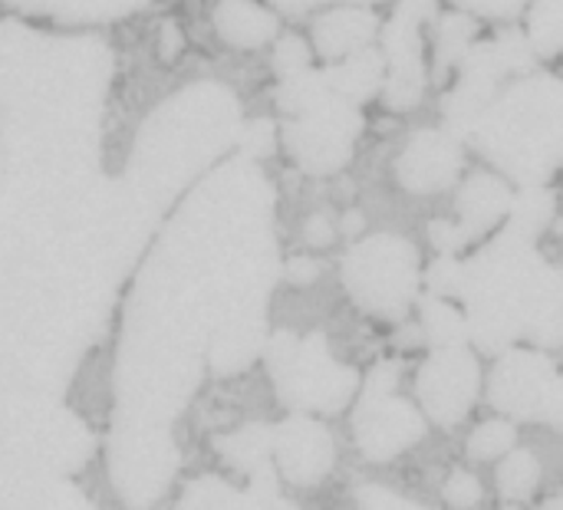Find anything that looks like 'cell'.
<instances>
[{"label": "cell", "instance_id": "6da1fadb", "mask_svg": "<svg viewBox=\"0 0 563 510\" xmlns=\"http://www.w3.org/2000/svg\"><path fill=\"white\" fill-rule=\"evenodd\" d=\"M468 142L521 188L544 185L563 168V76H518L482 112Z\"/></svg>", "mask_w": 563, "mask_h": 510}, {"label": "cell", "instance_id": "7a4b0ae2", "mask_svg": "<svg viewBox=\"0 0 563 510\" xmlns=\"http://www.w3.org/2000/svg\"><path fill=\"white\" fill-rule=\"evenodd\" d=\"M419 280V251L389 231L363 237L343 260V284L353 303L383 320H399L416 303Z\"/></svg>", "mask_w": 563, "mask_h": 510}, {"label": "cell", "instance_id": "3957f363", "mask_svg": "<svg viewBox=\"0 0 563 510\" xmlns=\"http://www.w3.org/2000/svg\"><path fill=\"white\" fill-rule=\"evenodd\" d=\"M271 373L280 386V399L303 415L340 412L356 396V373L330 356L323 336L277 333L267 346Z\"/></svg>", "mask_w": 563, "mask_h": 510}, {"label": "cell", "instance_id": "277c9868", "mask_svg": "<svg viewBox=\"0 0 563 510\" xmlns=\"http://www.w3.org/2000/svg\"><path fill=\"white\" fill-rule=\"evenodd\" d=\"M363 135V112L360 106L327 92L303 112L290 115L284 129V142L290 158L310 175H333L340 171Z\"/></svg>", "mask_w": 563, "mask_h": 510}, {"label": "cell", "instance_id": "5b68a950", "mask_svg": "<svg viewBox=\"0 0 563 510\" xmlns=\"http://www.w3.org/2000/svg\"><path fill=\"white\" fill-rule=\"evenodd\" d=\"M435 20V0H396L389 20L379 30V49L386 56V86L383 99L389 109L402 112L422 102L429 66H426V36L422 26Z\"/></svg>", "mask_w": 563, "mask_h": 510}, {"label": "cell", "instance_id": "8992f818", "mask_svg": "<svg viewBox=\"0 0 563 510\" xmlns=\"http://www.w3.org/2000/svg\"><path fill=\"white\" fill-rule=\"evenodd\" d=\"M416 389H419V402L432 422L459 425L472 412V406L482 392V366L468 346L435 350L426 359V366L419 369Z\"/></svg>", "mask_w": 563, "mask_h": 510}, {"label": "cell", "instance_id": "52a82bcc", "mask_svg": "<svg viewBox=\"0 0 563 510\" xmlns=\"http://www.w3.org/2000/svg\"><path fill=\"white\" fill-rule=\"evenodd\" d=\"M558 379L561 373L544 353L508 350L492 373L488 399L498 412H505V419H548Z\"/></svg>", "mask_w": 563, "mask_h": 510}, {"label": "cell", "instance_id": "ba28073f", "mask_svg": "<svg viewBox=\"0 0 563 510\" xmlns=\"http://www.w3.org/2000/svg\"><path fill=\"white\" fill-rule=\"evenodd\" d=\"M353 435L366 458L389 462L409 452L426 435V419L412 402L399 396L360 399V409L353 415Z\"/></svg>", "mask_w": 563, "mask_h": 510}, {"label": "cell", "instance_id": "9c48e42d", "mask_svg": "<svg viewBox=\"0 0 563 510\" xmlns=\"http://www.w3.org/2000/svg\"><path fill=\"white\" fill-rule=\"evenodd\" d=\"M462 171V138L449 129H422L416 132L396 162V178L412 195H435L452 188Z\"/></svg>", "mask_w": 563, "mask_h": 510}, {"label": "cell", "instance_id": "30bf717a", "mask_svg": "<svg viewBox=\"0 0 563 510\" xmlns=\"http://www.w3.org/2000/svg\"><path fill=\"white\" fill-rule=\"evenodd\" d=\"M336 458L333 435L313 415H290L274 429V462L280 475L294 485H317L330 475Z\"/></svg>", "mask_w": 563, "mask_h": 510}, {"label": "cell", "instance_id": "8fae6325", "mask_svg": "<svg viewBox=\"0 0 563 510\" xmlns=\"http://www.w3.org/2000/svg\"><path fill=\"white\" fill-rule=\"evenodd\" d=\"M379 30H383V23L373 7L340 3L313 20V46L330 66L360 49H369L379 40Z\"/></svg>", "mask_w": 563, "mask_h": 510}, {"label": "cell", "instance_id": "7c38bea8", "mask_svg": "<svg viewBox=\"0 0 563 510\" xmlns=\"http://www.w3.org/2000/svg\"><path fill=\"white\" fill-rule=\"evenodd\" d=\"M511 201H515V188L501 175L475 171L472 178H465V185L459 188V201H455V211H459L455 221L462 234L468 237V244L498 231L511 214Z\"/></svg>", "mask_w": 563, "mask_h": 510}, {"label": "cell", "instance_id": "4fadbf2b", "mask_svg": "<svg viewBox=\"0 0 563 510\" xmlns=\"http://www.w3.org/2000/svg\"><path fill=\"white\" fill-rule=\"evenodd\" d=\"M323 73H327L330 89L340 99H346L353 106H363V102L376 99L383 92V86H386V56H383L379 46H369V49H360V53H353V56H346L340 63L323 66Z\"/></svg>", "mask_w": 563, "mask_h": 510}, {"label": "cell", "instance_id": "5bb4252c", "mask_svg": "<svg viewBox=\"0 0 563 510\" xmlns=\"http://www.w3.org/2000/svg\"><path fill=\"white\" fill-rule=\"evenodd\" d=\"M214 26L231 46H264L277 33V16L257 0H221L214 10Z\"/></svg>", "mask_w": 563, "mask_h": 510}, {"label": "cell", "instance_id": "9a60e30c", "mask_svg": "<svg viewBox=\"0 0 563 510\" xmlns=\"http://www.w3.org/2000/svg\"><path fill=\"white\" fill-rule=\"evenodd\" d=\"M475 43H478V20L472 13H462V10L442 13L435 26V53H432L435 73L445 76L449 69H459Z\"/></svg>", "mask_w": 563, "mask_h": 510}, {"label": "cell", "instance_id": "2e32d148", "mask_svg": "<svg viewBox=\"0 0 563 510\" xmlns=\"http://www.w3.org/2000/svg\"><path fill=\"white\" fill-rule=\"evenodd\" d=\"M554 195L544 185H531V188H518L515 201H511V214H508V231H515L518 237L538 241L541 231H548V224L554 221Z\"/></svg>", "mask_w": 563, "mask_h": 510}, {"label": "cell", "instance_id": "e0dca14e", "mask_svg": "<svg viewBox=\"0 0 563 510\" xmlns=\"http://www.w3.org/2000/svg\"><path fill=\"white\" fill-rule=\"evenodd\" d=\"M422 330L435 350L468 343V317L465 310H459L455 300H445V297H429L422 303Z\"/></svg>", "mask_w": 563, "mask_h": 510}, {"label": "cell", "instance_id": "ac0fdd59", "mask_svg": "<svg viewBox=\"0 0 563 510\" xmlns=\"http://www.w3.org/2000/svg\"><path fill=\"white\" fill-rule=\"evenodd\" d=\"M528 40L538 56H554L563 49V0H531L528 7Z\"/></svg>", "mask_w": 563, "mask_h": 510}, {"label": "cell", "instance_id": "d6986e66", "mask_svg": "<svg viewBox=\"0 0 563 510\" xmlns=\"http://www.w3.org/2000/svg\"><path fill=\"white\" fill-rule=\"evenodd\" d=\"M538 481H541V465H538V458L531 452L515 448L511 455L501 458V465H498V491H501L505 501L518 505V501L531 498Z\"/></svg>", "mask_w": 563, "mask_h": 510}, {"label": "cell", "instance_id": "ffe728a7", "mask_svg": "<svg viewBox=\"0 0 563 510\" xmlns=\"http://www.w3.org/2000/svg\"><path fill=\"white\" fill-rule=\"evenodd\" d=\"M224 455L231 465H238L241 472L254 475L261 468H267L274 462V432L264 425H251L244 432H238L234 439L224 442Z\"/></svg>", "mask_w": 563, "mask_h": 510}, {"label": "cell", "instance_id": "44dd1931", "mask_svg": "<svg viewBox=\"0 0 563 510\" xmlns=\"http://www.w3.org/2000/svg\"><path fill=\"white\" fill-rule=\"evenodd\" d=\"M518 442V429L511 419H488L485 425H478L468 439V455L475 462H495L515 452Z\"/></svg>", "mask_w": 563, "mask_h": 510}, {"label": "cell", "instance_id": "7402d4cb", "mask_svg": "<svg viewBox=\"0 0 563 510\" xmlns=\"http://www.w3.org/2000/svg\"><path fill=\"white\" fill-rule=\"evenodd\" d=\"M426 280H429L432 297L459 300V297H462V287H465V264H462L459 257H445V254H439V260L429 267Z\"/></svg>", "mask_w": 563, "mask_h": 510}, {"label": "cell", "instance_id": "603a6c76", "mask_svg": "<svg viewBox=\"0 0 563 510\" xmlns=\"http://www.w3.org/2000/svg\"><path fill=\"white\" fill-rule=\"evenodd\" d=\"M274 69H277L280 79H290V76H297V73L313 69V53H310L307 40L297 36V33L284 36V40L277 43V49H274Z\"/></svg>", "mask_w": 563, "mask_h": 510}, {"label": "cell", "instance_id": "cb8c5ba5", "mask_svg": "<svg viewBox=\"0 0 563 510\" xmlns=\"http://www.w3.org/2000/svg\"><path fill=\"white\" fill-rule=\"evenodd\" d=\"M442 495H445V501H449L452 508L468 510L482 501V481H478L472 472H452Z\"/></svg>", "mask_w": 563, "mask_h": 510}, {"label": "cell", "instance_id": "d4e9b609", "mask_svg": "<svg viewBox=\"0 0 563 510\" xmlns=\"http://www.w3.org/2000/svg\"><path fill=\"white\" fill-rule=\"evenodd\" d=\"M238 142H241V148H244V158L257 162V158H264V155L274 152V125H271L267 119H254V122H247V125L241 129Z\"/></svg>", "mask_w": 563, "mask_h": 510}, {"label": "cell", "instance_id": "484cf974", "mask_svg": "<svg viewBox=\"0 0 563 510\" xmlns=\"http://www.w3.org/2000/svg\"><path fill=\"white\" fill-rule=\"evenodd\" d=\"M462 13L492 16V20H515L531 0H452Z\"/></svg>", "mask_w": 563, "mask_h": 510}, {"label": "cell", "instance_id": "4316f807", "mask_svg": "<svg viewBox=\"0 0 563 510\" xmlns=\"http://www.w3.org/2000/svg\"><path fill=\"white\" fill-rule=\"evenodd\" d=\"M360 510H422L419 505L399 498L389 488H363L360 491Z\"/></svg>", "mask_w": 563, "mask_h": 510}, {"label": "cell", "instance_id": "83f0119b", "mask_svg": "<svg viewBox=\"0 0 563 510\" xmlns=\"http://www.w3.org/2000/svg\"><path fill=\"white\" fill-rule=\"evenodd\" d=\"M313 247H327V244H333V237H336V228H333V221L327 218V214H313L310 221H307V234H303Z\"/></svg>", "mask_w": 563, "mask_h": 510}, {"label": "cell", "instance_id": "f1b7e54d", "mask_svg": "<svg viewBox=\"0 0 563 510\" xmlns=\"http://www.w3.org/2000/svg\"><path fill=\"white\" fill-rule=\"evenodd\" d=\"M280 10H287V13H307V10H313V7H320V3H363V7H369L373 0H274Z\"/></svg>", "mask_w": 563, "mask_h": 510}, {"label": "cell", "instance_id": "f546056e", "mask_svg": "<svg viewBox=\"0 0 563 510\" xmlns=\"http://www.w3.org/2000/svg\"><path fill=\"white\" fill-rule=\"evenodd\" d=\"M317 274H320V267L310 260V257H300V260H294L290 267H287V277L294 280V284H313L317 280Z\"/></svg>", "mask_w": 563, "mask_h": 510}, {"label": "cell", "instance_id": "4dcf8cb0", "mask_svg": "<svg viewBox=\"0 0 563 510\" xmlns=\"http://www.w3.org/2000/svg\"><path fill=\"white\" fill-rule=\"evenodd\" d=\"M49 510H92L76 491H59V498L49 505Z\"/></svg>", "mask_w": 563, "mask_h": 510}, {"label": "cell", "instance_id": "1f68e13d", "mask_svg": "<svg viewBox=\"0 0 563 510\" xmlns=\"http://www.w3.org/2000/svg\"><path fill=\"white\" fill-rule=\"evenodd\" d=\"M548 419H551L554 425H561L563 429V376L558 379V392H554V402H551V412H548Z\"/></svg>", "mask_w": 563, "mask_h": 510}, {"label": "cell", "instance_id": "d6a6232c", "mask_svg": "<svg viewBox=\"0 0 563 510\" xmlns=\"http://www.w3.org/2000/svg\"><path fill=\"white\" fill-rule=\"evenodd\" d=\"M360 228H363L360 211H350V214H346V221H343V231H346V234H360Z\"/></svg>", "mask_w": 563, "mask_h": 510}, {"label": "cell", "instance_id": "836d02e7", "mask_svg": "<svg viewBox=\"0 0 563 510\" xmlns=\"http://www.w3.org/2000/svg\"><path fill=\"white\" fill-rule=\"evenodd\" d=\"M267 510H297V508H294L290 501H284V498H277V501H274V505H271V508H267Z\"/></svg>", "mask_w": 563, "mask_h": 510}, {"label": "cell", "instance_id": "e575fe53", "mask_svg": "<svg viewBox=\"0 0 563 510\" xmlns=\"http://www.w3.org/2000/svg\"><path fill=\"white\" fill-rule=\"evenodd\" d=\"M544 510H563V495H558V498H551V501L544 505Z\"/></svg>", "mask_w": 563, "mask_h": 510}, {"label": "cell", "instance_id": "d590c367", "mask_svg": "<svg viewBox=\"0 0 563 510\" xmlns=\"http://www.w3.org/2000/svg\"><path fill=\"white\" fill-rule=\"evenodd\" d=\"M501 510H521L518 505H508V508H501Z\"/></svg>", "mask_w": 563, "mask_h": 510}]
</instances>
